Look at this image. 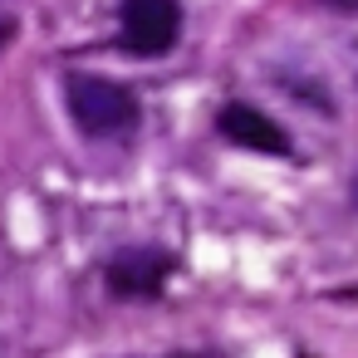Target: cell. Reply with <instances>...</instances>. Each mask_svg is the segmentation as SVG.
I'll return each mask as SVG.
<instances>
[{"label":"cell","mask_w":358,"mask_h":358,"mask_svg":"<svg viewBox=\"0 0 358 358\" xmlns=\"http://www.w3.org/2000/svg\"><path fill=\"white\" fill-rule=\"evenodd\" d=\"M216 128H221V138L236 143V148L270 152V157H285V152H289V133H285L270 113H260V108H250V103H226V108L216 113Z\"/></svg>","instance_id":"cell-4"},{"label":"cell","mask_w":358,"mask_h":358,"mask_svg":"<svg viewBox=\"0 0 358 358\" xmlns=\"http://www.w3.org/2000/svg\"><path fill=\"white\" fill-rule=\"evenodd\" d=\"M64 103H69V118L84 128V138H128L138 128V99L118 79L69 74L64 79Z\"/></svg>","instance_id":"cell-1"},{"label":"cell","mask_w":358,"mask_h":358,"mask_svg":"<svg viewBox=\"0 0 358 358\" xmlns=\"http://www.w3.org/2000/svg\"><path fill=\"white\" fill-rule=\"evenodd\" d=\"M324 6H338V10H348V15H358V0H324Z\"/></svg>","instance_id":"cell-5"},{"label":"cell","mask_w":358,"mask_h":358,"mask_svg":"<svg viewBox=\"0 0 358 358\" xmlns=\"http://www.w3.org/2000/svg\"><path fill=\"white\" fill-rule=\"evenodd\" d=\"M172 270H177V260H172L167 250H157V245H133V250H123L118 260H108L103 285H108L113 299H157V294L167 289Z\"/></svg>","instance_id":"cell-3"},{"label":"cell","mask_w":358,"mask_h":358,"mask_svg":"<svg viewBox=\"0 0 358 358\" xmlns=\"http://www.w3.org/2000/svg\"><path fill=\"white\" fill-rule=\"evenodd\" d=\"M118 35H123V50L133 59H157L182 35V6L177 0H123Z\"/></svg>","instance_id":"cell-2"},{"label":"cell","mask_w":358,"mask_h":358,"mask_svg":"<svg viewBox=\"0 0 358 358\" xmlns=\"http://www.w3.org/2000/svg\"><path fill=\"white\" fill-rule=\"evenodd\" d=\"M10 35H15V25H10V20H0V50H6V40H10Z\"/></svg>","instance_id":"cell-6"}]
</instances>
